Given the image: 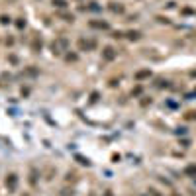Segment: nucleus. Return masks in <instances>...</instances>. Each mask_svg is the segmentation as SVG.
Listing matches in <instances>:
<instances>
[{
	"label": "nucleus",
	"instance_id": "3",
	"mask_svg": "<svg viewBox=\"0 0 196 196\" xmlns=\"http://www.w3.org/2000/svg\"><path fill=\"white\" fill-rule=\"evenodd\" d=\"M53 4H55V6H61V8H63V6H65V0H53Z\"/></svg>",
	"mask_w": 196,
	"mask_h": 196
},
{
	"label": "nucleus",
	"instance_id": "2",
	"mask_svg": "<svg viewBox=\"0 0 196 196\" xmlns=\"http://www.w3.org/2000/svg\"><path fill=\"white\" fill-rule=\"evenodd\" d=\"M112 51H114V49H110V47L106 49V53H104V55H106V59H114V53H112Z\"/></svg>",
	"mask_w": 196,
	"mask_h": 196
},
{
	"label": "nucleus",
	"instance_id": "4",
	"mask_svg": "<svg viewBox=\"0 0 196 196\" xmlns=\"http://www.w3.org/2000/svg\"><path fill=\"white\" fill-rule=\"evenodd\" d=\"M186 173H188V174H190V173H196V167H188V169H186Z\"/></svg>",
	"mask_w": 196,
	"mask_h": 196
},
{
	"label": "nucleus",
	"instance_id": "5",
	"mask_svg": "<svg viewBox=\"0 0 196 196\" xmlns=\"http://www.w3.org/2000/svg\"><path fill=\"white\" fill-rule=\"evenodd\" d=\"M104 196H114V194H112V192H110V190H108V192H106V194H104Z\"/></svg>",
	"mask_w": 196,
	"mask_h": 196
},
{
	"label": "nucleus",
	"instance_id": "1",
	"mask_svg": "<svg viewBox=\"0 0 196 196\" xmlns=\"http://www.w3.org/2000/svg\"><path fill=\"white\" fill-rule=\"evenodd\" d=\"M6 184H10V188L16 186V174H10V178H6Z\"/></svg>",
	"mask_w": 196,
	"mask_h": 196
}]
</instances>
